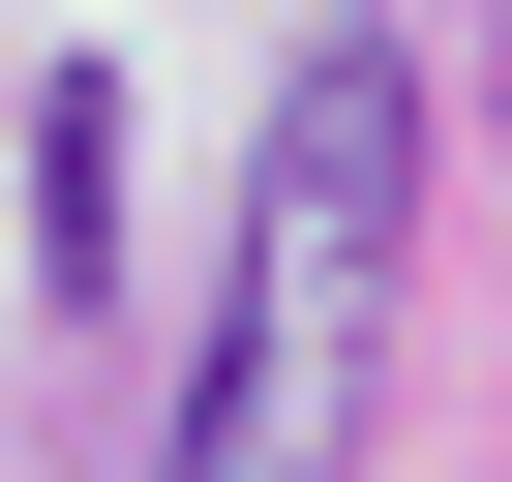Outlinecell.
I'll list each match as a JSON object with an SVG mask.
<instances>
[{"instance_id": "1", "label": "cell", "mask_w": 512, "mask_h": 482, "mask_svg": "<svg viewBox=\"0 0 512 482\" xmlns=\"http://www.w3.org/2000/svg\"><path fill=\"white\" fill-rule=\"evenodd\" d=\"M392 241H422V61H392V31H302L151 482H332V452H362V362H392Z\"/></svg>"}, {"instance_id": "2", "label": "cell", "mask_w": 512, "mask_h": 482, "mask_svg": "<svg viewBox=\"0 0 512 482\" xmlns=\"http://www.w3.org/2000/svg\"><path fill=\"white\" fill-rule=\"evenodd\" d=\"M31 241H61V302H91V272H121V91H91V61H61V91H31Z\"/></svg>"}]
</instances>
